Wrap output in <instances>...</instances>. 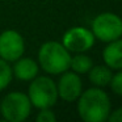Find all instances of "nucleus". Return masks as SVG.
<instances>
[{
	"label": "nucleus",
	"mask_w": 122,
	"mask_h": 122,
	"mask_svg": "<svg viewBox=\"0 0 122 122\" xmlns=\"http://www.w3.org/2000/svg\"><path fill=\"white\" fill-rule=\"evenodd\" d=\"M109 85H110L112 91H113L116 95L122 96V68L117 70L116 74H113Z\"/></svg>",
	"instance_id": "14"
},
{
	"label": "nucleus",
	"mask_w": 122,
	"mask_h": 122,
	"mask_svg": "<svg viewBox=\"0 0 122 122\" xmlns=\"http://www.w3.org/2000/svg\"><path fill=\"white\" fill-rule=\"evenodd\" d=\"M76 101L77 113L84 122H104L112 110L108 93L98 87L83 91Z\"/></svg>",
	"instance_id": "1"
},
{
	"label": "nucleus",
	"mask_w": 122,
	"mask_h": 122,
	"mask_svg": "<svg viewBox=\"0 0 122 122\" xmlns=\"http://www.w3.org/2000/svg\"><path fill=\"white\" fill-rule=\"evenodd\" d=\"M28 97L34 108H53L58 101L56 83L50 76H36L30 80L28 88Z\"/></svg>",
	"instance_id": "3"
},
{
	"label": "nucleus",
	"mask_w": 122,
	"mask_h": 122,
	"mask_svg": "<svg viewBox=\"0 0 122 122\" xmlns=\"http://www.w3.org/2000/svg\"><path fill=\"white\" fill-rule=\"evenodd\" d=\"M32 108L28 95L19 91L7 93L0 102V113L8 122H24L29 118Z\"/></svg>",
	"instance_id": "4"
},
{
	"label": "nucleus",
	"mask_w": 122,
	"mask_h": 122,
	"mask_svg": "<svg viewBox=\"0 0 122 122\" xmlns=\"http://www.w3.org/2000/svg\"><path fill=\"white\" fill-rule=\"evenodd\" d=\"M61 75L62 76L56 83L58 97L66 102H74L83 92V81L80 79V75L68 70Z\"/></svg>",
	"instance_id": "8"
},
{
	"label": "nucleus",
	"mask_w": 122,
	"mask_h": 122,
	"mask_svg": "<svg viewBox=\"0 0 122 122\" xmlns=\"http://www.w3.org/2000/svg\"><path fill=\"white\" fill-rule=\"evenodd\" d=\"M40 64L29 56H20L19 59L13 62L12 72L13 76L20 81H30L38 75Z\"/></svg>",
	"instance_id": "9"
},
{
	"label": "nucleus",
	"mask_w": 122,
	"mask_h": 122,
	"mask_svg": "<svg viewBox=\"0 0 122 122\" xmlns=\"http://www.w3.org/2000/svg\"><path fill=\"white\" fill-rule=\"evenodd\" d=\"M13 79V72L9 62L0 58V92L4 91Z\"/></svg>",
	"instance_id": "13"
},
{
	"label": "nucleus",
	"mask_w": 122,
	"mask_h": 122,
	"mask_svg": "<svg viewBox=\"0 0 122 122\" xmlns=\"http://www.w3.org/2000/svg\"><path fill=\"white\" fill-rule=\"evenodd\" d=\"M112 76H113V72L106 64H104V66H92V68L88 71L89 81L95 87L98 88H104L106 85H109Z\"/></svg>",
	"instance_id": "11"
},
{
	"label": "nucleus",
	"mask_w": 122,
	"mask_h": 122,
	"mask_svg": "<svg viewBox=\"0 0 122 122\" xmlns=\"http://www.w3.org/2000/svg\"><path fill=\"white\" fill-rule=\"evenodd\" d=\"M106 121L110 122H122V106L121 108H117L114 110H110L108 116V119Z\"/></svg>",
	"instance_id": "16"
},
{
	"label": "nucleus",
	"mask_w": 122,
	"mask_h": 122,
	"mask_svg": "<svg viewBox=\"0 0 122 122\" xmlns=\"http://www.w3.org/2000/svg\"><path fill=\"white\" fill-rule=\"evenodd\" d=\"M102 61L110 70L122 68V37L106 43L102 50Z\"/></svg>",
	"instance_id": "10"
},
{
	"label": "nucleus",
	"mask_w": 122,
	"mask_h": 122,
	"mask_svg": "<svg viewBox=\"0 0 122 122\" xmlns=\"http://www.w3.org/2000/svg\"><path fill=\"white\" fill-rule=\"evenodd\" d=\"M95 36L92 30L84 26H74L66 30L62 37L63 46L70 53H87L95 45Z\"/></svg>",
	"instance_id": "6"
},
{
	"label": "nucleus",
	"mask_w": 122,
	"mask_h": 122,
	"mask_svg": "<svg viewBox=\"0 0 122 122\" xmlns=\"http://www.w3.org/2000/svg\"><path fill=\"white\" fill-rule=\"evenodd\" d=\"M36 119H37V122H54L56 119V116L51 110V108H43L40 109Z\"/></svg>",
	"instance_id": "15"
},
{
	"label": "nucleus",
	"mask_w": 122,
	"mask_h": 122,
	"mask_svg": "<svg viewBox=\"0 0 122 122\" xmlns=\"http://www.w3.org/2000/svg\"><path fill=\"white\" fill-rule=\"evenodd\" d=\"M93 66V61L91 56H88L84 53H76L74 56L71 55V62H70V70L79 75L88 74Z\"/></svg>",
	"instance_id": "12"
},
{
	"label": "nucleus",
	"mask_w": 122,
	"mask_h": 122,
	"mask_svg": "<svg viewBox=\"0 0 122 122\" xmlns=\"http://www.w3.org/2000/svg\"><path fill=\"white\" fill-rule=\"evenodd\" d=\"M71 53L62 42L47 41L42 43L38 50V64L50 75H61L70 70Z\"/></svg>",
	"instance_id": "2"
},
{
	"label": "nucleus",
	"mask_w": 122,
	"mask_h": 122,
	"mask_svg": "<svg viewBox=\"0 0 122 122\" xmlns=\"http://www.w3.org/2000/svg\"><path fill=\"white\" fill-rule=\"evenodd\" d=\"M91 30L96 40L112 42L122 37V19L113 12H104L93 19Z\"/></svg>",
	"instance_id": "5"
},
{
	"label": "nucleus",
	"mask_w": 122,
	"mask_h": 122,
	"mask_svg": "<svg viewBox=\"0 0 122 122\" xmlns=\"http://www.w3.org/2000/svg\"><path fill=\"white\" fill-rule=\"evenodd\" d=\"M24 38L17 30L8 29L0 33V58L1 59L12 63L24 55Z\"/></svg>",
	"instance_id": "7"
}]
</instances>
